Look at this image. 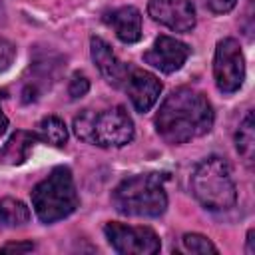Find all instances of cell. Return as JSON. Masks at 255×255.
Returning <instances> with one entry per match:
<instances>
[{"mask_svg":"<svg viewBox=\"0 0 255 255\" xmlns=\"http://www.w3.org/2000/svg\"><path fill=\"white\" fill-rule=\"evenodd\" d=\"M235 149L241 155V159L251 167L253 157H255V122H253V112L249 110L239 124L235 131Z\"/></svg>","mask_w":255,"mask_h":255,"instance_id":"obj_14","label":"cell"},{"mask_svg":"<svg viewBox=\"0 0 255 255\" xmlns=\"http://www.w3.org/2000/svg\"><path fill=\"white\" fill-rule=\"evenodd\" d=\"M6 128H8V118H6V114H4V110L0 106V135L6 131Z\"/></svg>","mask_w":255,"mask_h":255,"instance_id":"obj_23","label":"cell"},{"mask_svg":"<svg viewBox=\"0 0 255 255\" xmlns=\"http://www.w3.org/2000/svg\"><path fill=\"white\" fill-rule=\"evenodd\" d=\"M253 237H255V229H249L247 231V249H245L247 255H253L255 253V239Z\"/></svg>","mask_w":255,"mask_h":255,"instance_id":"obj_22","label":"cell"},{"mask_svg":"<svg viewBox=\"0 0 255 255\" xmlns=\"http://www.w3.org/2000/svg\"><path fill=\"white\" fill-rule=\"evenodd\" d=\"M16 58V46L10 40L0 38V72H6Z\"/></svg>","mask_w":255,"mask_h":255,"instance_id":"obj_19","label":"cell"},{"mask_svg":"<svg viewBox=\"0 0 255 255\" xmlns=\"http://www.w3.org/2000/svg\"><path fill=\"white\" fill-rule=\"evenodd\" d=\"M34 247L36 245L32 241H10L0 247V253H28L34 251Z\"/></svg>","mask_w":255,"mask_h":255,"instance_id":"obj_21","label":"cell"},{"mask_svg":"<svg viewBox=\"0 0 255 255\" xmlns=\"http://www.w3.org/2000/svg\"><path fill=\"white\" fill-rule=\"evenodd\" d=\"M205 6L213 12V14H227L235 8L237 0H203Z\"/></svg>","mask_w":255,"mask_h":255,"instance_id":"obj_20","label":"cell"},{"mask_svg":"<svg viewBox=\"0 0 255 255\" xmlns=\"http://www.w3.org/2000/svg\"><path fill=\"white\" fill-rule=\"evenodd\" d=\"M189 54L191 48L185 42L173 36H159L155 38L151 48L143 54V62L163 74H173L187 62Z\"/></svg>","mask_w":255,"mask_h":255,"instance_id":"obj_9","label":"cell"},{"mask_svg":"<svg viewBox=\"0 0 255 255\" xmlns=\"http://www.w3.org/2000/svg\"><path fill=\"white\" fill-rule=\"evenodd\" d=\"M147 14L173 32H191L197 24L191 0H149Z\"/></svg>","mask_w":255,"mask_h":255,"instance_id":"obj_8","label":"cell"},{"mask_svg":"<svg viewBox=\"0 0 255 255\" xmlns=\"http://www.w3.org/2000/svg\"><path fill=\"white\" fill-rule=\"evenodd\" d=\"M191 193L209 211H227L237 201V187L231 165L225 157L209 155L191 173Z\"/></svg>","mask_w":255,"mask_h":255,"instance_id":"obj_2","label":"cell"},{"mask_svg":"<svg viewBox=\"0 0 255 255\" xmlns=\"http://www.w3.org/2000/svg\"><path fill=\"white\" fill-rule=\"evenodd\" d=\"M213 80L221 94H235L245 82V56L235 38H223L215 46Z\"/></svg>","mask_w":255,"mask_h":255,"instance_id":"obj_6","label":"cell"},{"mask_svg":"<svg viewBox=\"0 0 255 255\" xmlns=\"http://www.w3.org/2000/svg\"><path fill=\"white\" fill-rule=\"evenodd\" d=\"M181 243H183V249L189 253H197V255L217 253V247L211 243V239L201 233H185L181 237Z\"/></svg>","mask_w":255,"mask_h":255,"instance_id":"obj_17","label":"cell"},{"mask_svg":"<svg viewBox=\"0 0 255 255\" xmlns=\"http://www.w3.org/2000/svg\"><path fill=\"white\" fill-rule=\"evenodd\" d=\"M74 133L88 143L100 147H122L133 139V120L124 106L102 112L84 110L74 118Z\"/></svg>","mask_w":255,"mask_h":255,"instance_id":"obj_4","label":"cell"},{"mask_svg":"<svg viewBox=\"0 0 255 255\" xmlns=\"http://www.w3.org/2000/svg\"><path fill=\"white\" fill-rule=\"evenodd\" d=\"M32 213L28 205L16 197H2L0 199V225L4 227H20L30 221Z\"/></svg>","mask_w":255,"mask_h":255,"instance_id":"obj_15","label":"cell"},{"mask_svg":"<svg viewBox=\"0 0 255 255\" xmlns=\"http://www.w3.org/2000/svg\"><path fill=\"white\" fill-rule=\"evenodd\" d=\"M36 141H40L36 131H14L0 149V161L4 165H22L30 157V151L34 149Z\"/></svg>","mask_w":255,"mask_h":255,"instance_id":"obj_13","label":"cell"},{"mask_svg":"<svg viewBox=\"0 0 255 255\" xmlns=\"http://www.w3.org/2000/svg\"><path fill=\"white\" fill-rule=\"evenodd\" d=\"M38 139L44 143H50L54 147H64L68 141V128L64 124L62 118L58 116H46L40 124H38Z\"/></svg>","mask_w":255,"mask_h":255,"instance_id":"obj_16","label":"cell"},{"mask_svg":"<svg viewBox=\"0 0 255 255\" xmlns=\"http://www.w3.org/2000/svg\"><path fill=\"white\" fill-rule=\"evenodd\" d=\"M153 122L165 143L179 145L209 133L215 112L205 94L193 88H177L161 102Z\"/></svg>","mask_w":255,"mask_h":255,"instance_id":"obj_1","label":"cell"},{"mask_svg":"<svg viewBox=\"0 0 255 255\" xmlns=\"http://www.w3.org/2000/svg\"><path fill=\"white\" fill-rule=\"evenodd\" d=\"M32 207L42 223H56L68 215H72L80 197L76 191L74 175L70 167L58 165L32 189Z\"/></svg>","mask_w":255,"mask_h":255,"instance_id":"obj_5","label":"cell"},{"mask_svg":"<svg viewBox=\"0 0 255 255\" xmlns=\"http://www.w3.org/2000/svg\"><path fill=\"white\" fill-rule=\"evenodd\" d=\"M90 54H92V60L98 66L100 74L106 78V82L116 86V88H122V82L126 80L128 70H129V64L122 62L114 54L112 46L98 36H94L90 40Z\"/></svg>","mask_w":255,"mask_h":255,"instance_id":"obj_11","label":"cell"},{"mask_svg":"<svg viewBox=\"0 0 255 255\" xmlns=\"http://www.w3.org/2000/svg\"><path fill=\"white\" fill-rule=\"evenodd\" d=\"M2 14H4V8H2V2H0V18H2Z\"/></svg>","mask_w":255,"mask_h":255,"instance_id":"obj_24","label":"cell"},{"mask_svg":"<svg viewBox=\"0 0 255 255\" xmlns=\"http://www.w3.org/2000/svg\"><path fill=\"white\" fill-rule=\"evenodd\" d=\"M118 213L128 217H159L167 209V193L159 173H139L124 179L112 193Z\"/></svg>","mask_w":255,"mask_h":255,"instance_id":"obj_3","label":"cell"},{"mask_svg":"<svg viewBox=\"0 0 255 255\" xmlns=\"http://www.w3.org/2000/svg\"><path fill=\"white\" fill-rule=\"evenodd\" d=\"M88 90H90V80H88L84 74L76 72V74L72 76L70 84H68V94H70V98H72V100L84 98V96L88 94Z\"/></svg>","mask_w":255,"mask_h":255,"instance_id":"obj_18","label":"cell"},{"mask_svg":"<svg viewBox=\"0 0 255 255\" xmlns=\"http://www.w3.org/2000/svg\"><path fill=\"white\" fill-rule=\"evenodd\" d=\"M122 90L129 96L131 106L143 114V112H149L153 108V104L157 102V98L161 94V82L151 72L129 66L128 76L122 82Z\"/></svg>","mask_w":255,"mask_h":255,"instance_id":"obj_10","label":"cell"},{"mask_svg":"<svg viewBox=\"0 0 255 255\" xmlns=\"http://www.w3.org/2000/svg\"><path fill=\"white\" fill-rule=\"evenodd\" d=\"M104 233L112 249L122 255H153L161 249L157 233L145 225H126L110 221L106 223Z\"/></svg>","mask_w":255,"mask_h":255,"instance_id":"obj_7","label":"cell"},{"mask_svg":"<svg viewBox=\"0 0 255 255\" xmlns=\"http://www.w3.org/2000/svg\"><path fill=\"white\" fill-rule=\"evenodd\" d=\"M106 22L112 26L116 36L124 44H135L141 40V12L133 6H122L112 10L106 16Z\"/></svg>","mask_w":255,"mask_h":255,"instance_id":"obj_12","label":"cell"}]
</instances>
